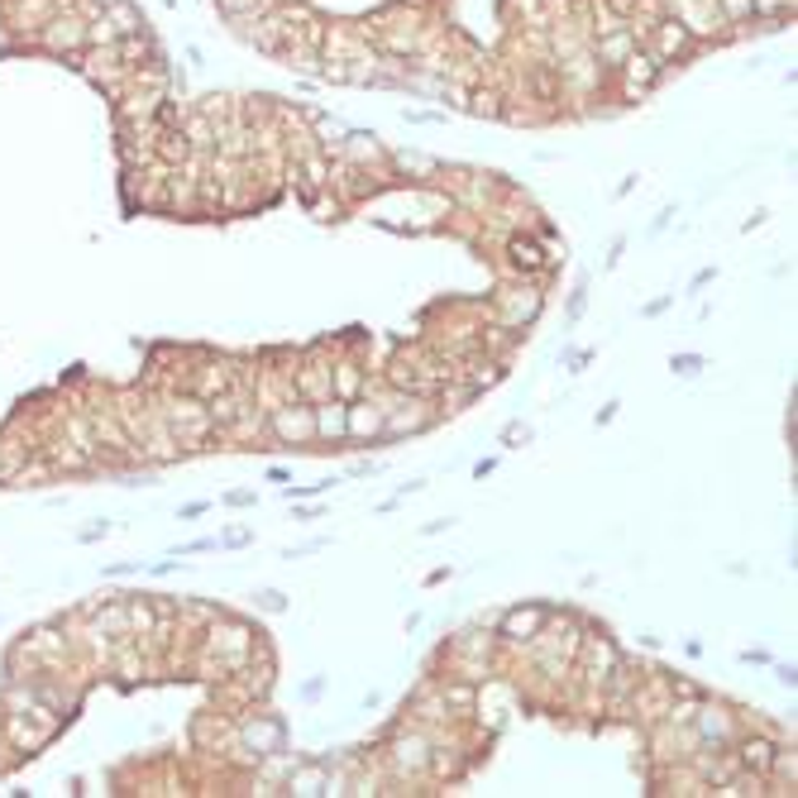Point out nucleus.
<instances>
[{"mask_svg":"<svg viewBox=\"0 0 798 798\" xmlns=\"http://www.w3.org/2000/svg\"><path fill=\"white\" fill-rule=\"evenodd\" d=\"M39 43L48 53H77V48H87V20L82 15H53L43 24Z\"/></svg>","mask_w":798,"mask_h":798,"instance_id":"obj_1","label":"nucleus"},{"mask_svg":"<svg viewBox=\"0 0 798 798\" xmlns=\"http://www.w3.org/2000/svg\"><path fill=\"white\" fill-rule=\"evenodd\" d=\"M660 72H664V63L650 48H632V53L622 58V77H626V96H646L650 87L660 82Z\"/></svg>","mask_w":798,"mask_h":798,"instance_id":"obj_2","label":"nucleus"},{"mask_svg":"<svg viewBox=\"0 0 798 798\" xmlns=\"http://www.w3.org/2000/svg\"><path fill=\"white\" fill-rule=\"evenodd\" d=\"M273 435L277 440H316V407H273Z\"/></svg>","mask_w":798,"mask_h":798,"instance_id":"obj_3","label":"nucleus"},{"mask_svg":"<svg viewBox=\"0 0 798 798\" xmlns=\"http://www.w3.org/2000/svg\"><path fill=\"white\" fill-rule=\"evenodd\" d=\"M550 612H554L550 602H531V608H516V612H507L498 632H502V640H536V632H540V626L550 622Z\"/></svg>","mask_w":798,"mask_h":798,"instance_id":"obj_4","label":"nucleus"},{"mask_svg":"<svg viewBox=\"0 0 798 798\" xmlns=\"http://www.w3.org/2000/svg\"><path fill=\"white\" fill-rule=\"evenodd\" d=\"M435 421V411L426 402H397L383 411V435H402V431H426Z\"/></svg>","mask_w":798,"mask_h":798,"instance_id":"obj_5","label":"nucleus"},{"mask_svg":"<svg viewBox=\"0 0 798 798\" xmlns=\"http://www.w3.org/2000/svg\"><path fill=\"white\" fill-rule=\"evenodd\" d=\"M688 43H694V34H688L679 20H664V24H656V43H650V53H656L660 63H670V58L688 53Z\"/></svg>","mask_w":798,"mask_h":798,"instance_id":"obj_6","label":"nucleus"},{"mask_svg":"<svg viewBox=\"0 0 798 798\" xmlns=\"http://www.w3.org/2000/svg\"><path fill=\"white\" fill-rule=\"evenodd\" d=\"M688 722H698V736H703V741H712L718 751L732 741V732H736L732 718L722 708H694V718H688Z\"/></svg>","mask_w":798,"mask_h":798,"instance_id":"obj_7","label":"nucleus"},{"mask_svg":"<svg viewBox=\"0 0 798 798\" xmlns=\"http://www.w3.org/2000/svg\"><path fill=\"white\" fill-rule=\"evenodd\" d=\"M775 751H780L775 741H760V736H751V741L736 746V765L756 770V775H770V770H775Z\"/></svg>","mask_w":798,"mask_h":798,"instance_id":"obj_8","label":"nucleus"},{"mask_svg":"<svg viewBox=\"0 0 798 798\" xmlns=\"http://www.w3.org/2000/svg\"><path fill=\"white\" fill-rule=\"evenodd\" d=\"M316 435L321 440H349V416H345V402H321L316 407Z\"/></svg>","mask_w":798,"mask_h":798,"instance_id":"obj_9","label":"nucleus"},{"mask_svg":"<svg viewBox=\"0 0 798 798\" xmlns=\"http://www.w3.org/2000/svg\"><path fill=\"white\" fill-rule=\"evenodd\" d=\"M636 48V34L626 29V24H616V29L608 34V39H598V63H608V67H622V58Z\"/></svg>","mask_w":798,"mask_h":798,"instance_id":"obj_10","label":"nucleus"},{"mask_svg":"<svg viewBox=\"0 0 798 798\" xmlns=\"http://www.w3.org/2000/svg\"><path fill=\"white\" fill-rule=\"evenodd\" d=\"M507 253H512V263H516V269H522V273H540V269H546V263H550V253L540 249L536 239H526V235H516L512 245H507Z\"/></svg>","mask_w":798,"mask_h":798,"instance_id":"obj_11","label":"nucleus"},{"mask_svg":"<svg viewBox=\"0 0 798 798\" xmlns=\"http://www.w3.org/2000/svg\"><path fill=\"white\" fill-rule=\"evenodd\" d=\"M345 416H349V440L383 431V407H345Z\"/></svg>","mask_w":798,"mask_h":798,"instance_id":"obj_12","label":"nucleus"},{"mask_svg":"<svg viewBox=\"0 0 798 798\" xmlns=\"http://www.w3.org/2000/svg\"><path fill=\"white\" fill-rule=\"evenodd\" d=\"M105 20L115 24L120 39H125V34H144V15L129 5V0H111V5H105Z\"/></svg>","mask_w":798,"mask_h":798,"instance_id":"obj_13","label":"nucleus"},{"mask_svg":"<svg viewBox=\"0 0 798 798\" xmlns=\"http://www.w3.org/2000/svg\"><path fill=\"white\" fill-rule=\"evenodd\" d=\"M359 388H364V378H359V364H340V369H335V378H331L335 402H354Z\"/></svg>","mask_w":798,"mask_h":798,"instance_id":"obj_14","label":"nucleus"},{"mask_svg":"<svg viewBox=\"0 0 798 798\" xmlns=\"http://www.w3.org/2000/svg\"><path fill=\"white\" fill-rule=\"evenodd\" d=\"M316 139H321V149H325V153H345L349 129L340 125V120H316Z\"/></svg>","mask_w":798,"mask_h":798,"instance_id":"obj_15","label":"nucleus"},{"mask_svg":"<svg viewBox=\"0 0 798 798\" xmlns=\"http://www.w3.org/2000/svg\"><path fill=\"white\" fill-rule=\"evenodd\" d=\"M225 388H229V369H221V364L205 369L201 378H197V392H201V397H221Z\"/></svg>","mask_w":798,"mask_h":798,"instance_id":"obj_16","label":"nucleus"},{"mask_svg":"<svg viewBox=\"0 0 798 798\" xmlns=\"http://www.w3.org/2000/svg\"><path fill=\"white\" fill-rule=\"evenodd\" d=\"M96 626H101V632H115V636H125V626H129V612H125V608H105V612H96Z\"/></svg>","mask_w":798,"mask_h":798,"instance_id":"obj_17","label":"nucleus"},{"mask_svg":"<svg viewBox=\"0 0 798 798\" xmlns=\"http://www.w3.org/2000/svg\"><path fill=\"white\" fill-rule=\"evenodd\" d=\"M215 5H221L229 20H245V15H259L263 0H215Z\"/></svg>","mask_w":798,"mask_h":798,"instance_id":"obj_18","label":"nucleus"},{"mask_svg":"<svg viewBox=\"0 0 798 798\" xmlns=\"http://www.w3.org/2000/svg\"><path fill=\"white\" fill-rule=\"evenodd\" d=\"M301 173H307V183H316V187H325V183H331V167H325V159H321V153H307V163H301Z\"/></svg>","mask_w":798,"mask_h":798,"instance_id":"obj_19","label":"nucleus"},{"mask_svg":"<svg viewBox=\"0 0 798 798\" xmlns=\"http://www.w3.org/2000/svg\"><path fill=\"white\" fill-rule=\"evenodd\" d=\"M722 20H751L756 15V0H718Z\"/></svg>","mask_w":798,"mask_h":798,"instance_id":"obj_20","label":"nucleus"},{"mask_svg":"<svg viewBox=\"0 0 798 798\" xmlns=\"http://www.w3.org/2000/svg\"><path fill=\"white\" fill-rule=\"evenodd\" d=\"M670 369L679 373V378H698V373H703L708 364H703L698 354H674V359H670Z\"/></svg>","mask_w":798,"mask_h":798,"instance_id":"obj_21","label":"nucleus"},{"mask_svg":"<svg viewBox=\"0 0 798 798\" xmlns=\"http://www.w3.org/2000/svg\"><path fill=\"white\" fill-rule=\"evenodd\" d=\"M526 440H531V426H516V421H512V426L502 431V445H507V450H522Z\"/></svg>","mask_w":798,"mask_h":798,"instance_id":"obj_22","label":"nucleus"},{"mask_svg":"<svg viewBox=\"0 0 798 798\" xmlns=\"http://www.w3.org/2000/svg\"><path fill=\"white\" fill-rule=\"evenodd\" d=\"M292 794H325V789H321V775H316V770H307V775H297V780H292Z\"/></svg>","mask_w":798,"mask_h":798,"instance_id":"obj_23","label":"nucleus"},{"mask_svg":"<svg viewBox=\"0 0 798 798\" xmlns=\"http://www.w3.org/2000/svg\"><path fill=\"white\" fill-rule=\"evenodd\" d=\"M397 163H402L407 173H435V159H416V153H397Z\"/></svg>","mask_w":798,"mask_h":798,"instance_id":"obj_24","label":"nucleus"},{"mask_svg":"<svg viewBox=\"0 0 798 798\" xmlns=\"http://www.w3.org/2000/svg\"><path fill=\"white\" fill-rule=\"evenodd\" d=\"M321 492H331V478H325V483H307V488H292V483H287V498H321Z\"/></svg>","mask_w":798,"mask_h":798,"instance_id":"obj_25","label":"nucleus"},{"mask_svg":"<svg viewBox=\"0 0 798 798\" xmlns=\"http://www.w3.org/2000/svg\"><path fill=\"white\" fill-rule=\"evenodd\" d=\"M445 703H464V708H469V703H474V688L450 684V688H445Z\"/></svg>","mask_w":798,"mask_h":798,"instance_id":"obj_26","label":"nucleus"},{"mask_svg":"<svg viewBox=\"0 0 798 798\" xmlns=\"http://www.w3.org/2000/svg\"><path fill=\"white\" fill-rule=\"evenodd\" d=\"M259 608H263V612H283V608H287V598H283V594H273V588H269V594H259Z\"/></svg>","mask_w":798,"mask_h":798,"instance_id":"obj_27","label":"nucleus"},{"mask_svg":"<svg viewBox=\"0 0 798 798\" xmlns=\"http://www.w3.org/2000/svg\"><path fill=\"white\" fill-rule=\"evenodd\" d=\"M135 570H139V564H129V560H125V564H111V570H105V578H120V574H135Z\"/></svg>","mask_w":798,"mask_h":798,"instance_id":"obj_28","label":"nucleus"},{"mask_svg":"<svg viewBox=\"0 0 798 798\" xmlns=\"http://www.w3.org/2000/svg\"><path fill=\"white\" fill-rule=\"evenodd\" d=\"M578 311H584V287H578V292L570 297V321H578Z\"/></svg>","mask_w":798,"mask_h":798,"instance_id":"obj_29","label":"nucleus"},{"mask_svg":"<svg viewBox=\"0 0 798 798\" xmlns=\"http://www.w3.org/2000/svg\"><path fill=\"white\" fill-rule=\"evenodd\" d=\"M780 684H789V688L798 684V670H794V664H780Z\"/></svg>","mask_w":798,"mask_h":798,"instance_id":"obj_30","label":"nucleus"},{"mask_svg":"<svg viewBox=\"0 0 798 798\" xmlns=\"http://www.w3.org/2000/svg\"><path fill=\"white\" fill-rule=\"evenodd\" d=\"M225 502H229V507H249V502H253V492H229Z\"/></svg>","mask_w":798,"mask_h":798,"instance_id":"obj_31","label":"nucleus"},{"mask_svg":"<svg viewBox=\"0 0 798 798\" xmlns=\"http://www.w3.org/2000/svg\"><path fill=\"white\" fill-rule=\"evenodd\" d=\"M105 531H111V526H105V522H101V526H87V531H82V536H77V540H96V536H105Z\"/></svg>","mask_w":798,"mask_h":798,"instance_id":"obj_32","label":"nucleus"},{"mask_svg":"<svg viewBox=\"0 0 798 798\" xmlns=\"http://www.w3.org/2000/svg\"><path fill=\"white\" fill-rule=\"evenodd\" d=\"M105 5H111V0H101V10H105Z\"/></svg>","mask_w":798,"mask_h":798,"instance_id":"obj_33","label":"nucleus"}]
</instances>
